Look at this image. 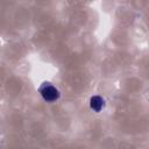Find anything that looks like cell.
Wrapping results in <instances>:
<instances>
[{"mask_svg":"<svg viewBox=\"0 0 149 149\" xmlns=\"http://www.w3.org/2000/svg\"><path fill=\"white\" fill-rule=\"evenodd\" d=\"M38 92L47 102H54V101L58 100L61 97L59 91L49 81L42 83L41 86L38 87Z\"/></svg>","mask_w":149,"mask_h":149,"instance_id":"cell-1","label":"cell"},{"mask_svg":"<svg viewBox=\"0 0 149 149\" xmlns=\"http://www.w3.org/2000/svg\"><path fill=\"white\" fill-rule=\"evenodd\" d=\"M106 106V102H105V99L100 95H93L91 97L90 99V107L93 112L95 113H99L101 112Z\"/></svg>","mask_w":149,"mask_h":149,"instance_id":"cell-2","label":"cell"}]
</instances>
